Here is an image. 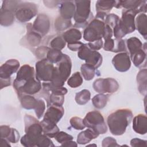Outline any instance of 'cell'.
Returning a JSON list of instances; mask_svg holds the SVG:
<instances>
[{"label": "cell", "instance_id": "6da1fadb", "mask_svg": "<svg viewBox=\"0 0 147 147\" xmlns=\"http://www.w3.org/2000/svg\"><path fill=\"white\" fill-rule=\"evenodd\" d=\"M133 113L129 109H120L112 112L107 117L109 130L114 136L123 134L133 119Z\"/></svg>", "mask_w": 147, "mask_h": 147}, {"label": "cell", "instance_id": "7a4b0ae2", "mask_svg": "<svg viewBox=\"0 0 147 147\" xmlns=\"http://www.w3.org/2000/svg\"><path fill=\"white\" fill-rule=\"evenodd\" d=\"M25 134L20 140L21 144L26 147L36 146L37 141L43 133L42 127L36 118L26 114L24 117Z\"/></svg>", "mask_w": 147, "mask_h": 147}, {"label": "cell", "instance_id": "3957f363", "mask_svg": "<svg viewBox=\"0 0 147 147\" xmlns=\"http://www.w3.org/2000/svg\"><path fill=\"white\" fill-rule=\"evenodd\" d=\"M138 13H140L138 10L123 9L121 18L113 29L115 38H122L126 34L131 33L135 30V17Z\"/></svg>", "mask_w": 147, "mask_h": 147}, {"label": "cell", "instance_id": "277c9868", "mask_svg": "<svg viewBox=\"0 0 147 147\" xmlns=\"http://www.w3.org/2000/svg\"><path fill=\"white\" fill-rule=\"evenodd\" d=\"M13 87L20 96L24 94L34 95L38 92L42 88L41 83L36 74L20 78H16L13 82Z\"/></svg>", "mask_w": 147, "mask_h": 147}, {"label": "cell", "instance_id": "5b68a950", "mask_svg": "<svg viewBox=\"0 0 147 147\" xmlns=\"http://www.w3.org/2000/svg\"><path fill=\"white\" fill-rule=\"evenodd\" d=\"M72 68V62L70 57L67 54H63L61 60L55 67L52 80L50 82L53 87H63L65 82L69 78Z\"/></svg>", "mask_w": 147, "mask_h": 147}, {"label": "cell", "instance_id": "8992f818", "mask_svg": "<svg viewBox=\"0 0 147 147\" xmlns=\"http://www.w3.org/2000/svg\"><path fill=\"white\" fill-rule=\"evenodd\" d=\"M75 13L74 16L76 28L86 27L88 21L92 18L93 14L91 11L90 1H75Z\"/></svg>", "mask_w": 147, "mask_h": 147}, {"label": "cell", "instance_id": "52a82bcc", "mask_svg": "<svg viewBox=\"0 0 147 147\" xmlns=\"http://www.w3.org/2000/svg\"><path fill=\"white\" fill-rule=\"evenodd\" d=\"M105 27V21L98 18H94L84 29L83 38L88 42H93L102 39Z\"/></svg>", "mask_w": 147, "mask_h": 147}, {"label": "cell", "instance_id": "ba28073f", "mask_svg": "<svg viewBox=\"0 0 147 147\" xmlns=\"http://www.w3.org/2000/svg\"><path fill=\"white\" fill-rule=\"evenodd\" d=\"M86 127L91 128L99 134H105L107 131V127L102 114L98 111L88 112L83 119Z\"/></svg>", "mask_w": 147, "mask_h": 147}, {"label": "cell", "instance_id": "9c48e42d", "mask_svg": "<svg viewBox=\"0 0 147 147\" xmlns=\"http://www.w3.org/2000/svg\"><path fill=\"white\" fill-rule=\"evenodd\" d=\"M78 56L84 60L86 64L93 66L95 69L99 67L102 63V56L98 51L91 50L87 44H84L78 51Z\"/></svg>", "mask_w": 147, "mask_h": 147}, {"label": "cell", "instance_id": "30bf717a", "mask_svg": "<svg viewBox=\"0 0 147 147\" xmlns=\"http://www.w3.org/2000/svg\"><path fill=\"white\" fill-rule=\"evenodd\" d=\"M37 7L34 3L21 2L15 11V17L19 21L26 22L29 21L37 15Z\"/></svg>", "mask_w": 147, "mask_h": 147}, {"label": "cell", "instance_id": "8fae6325", "mask_svg": "<svg viewBox=\"0 0 147 147\" xmlns=\"http://www.w3.org/2000/svg\"><path fill=\"white\" fill-rule=\"evenodd\" d=\"M54 65L46 58L41 59L36 63V76L40 81L49 82L51 81Z\"/></svg>", "mask_w": 147, "mask_h": 147}, {"label": "cell", "instance_id": "7c38bea8", "mask_svg": "<svg viewBox=\"0 0 147 147\" xmlns=\"http://www.w3.org/2000/svg\"><path fill=\"white\" fill-rule=\"evenodd\" d=\"M93 88L99 93L113 94L118 90L119 84L113 78H99L94 81Z\"/></svg>", "mask_w": 147, "mask_h": 147}, {"label": "cell", "instance_id": "4fadbf2b", "mask_svg": "<svg viewBox=\"0 0 147 147\" xmlns=\"http://www.w3.org/2000/svg\"><path fill=\"white\" fill-rule=\"evenodd\" d=\"M112 63L118 71L126 72L130 69L131 66L130 56L127 52L118 53L113 58Z\"/></svg>", "mask_w": 147, "mask_h": 147}, {"label": "cell", "instance_id": "5bb4252c", "mask_svg": "<svg viewBox=\"0 0 147 147\" xmlns=\"http://www.w3.org/2000/svg\"><path fill=\"white\" fill-rule=\"evenodd\" d=\"M50 28L49 17L45 14H39L32 25V29L42 36L48 33Z\"/></svg>", "mask_w": 147, "mask_h": 147}, {"label": "cell", "instance_id": "9a60e30c", "mask_svg": "<svg viewBox=\"0 0 147 147\" xmlns=\"http://www.w3.org/2000/svg\"><path fill=\"white\" fill-rule=\"evenodd\" d=\"M20 65V62L16 59L7 60L0 67V79H11V75L18 71Z\"/></svg>", "mask_w": 147, "mask_h": 147}, {"label": "cell", "instance_id": "2e32d148", "mask_svg": "<svg viewBox=\"0 0 147 147\" xmlns=\"http://www.w3.org/2000/svg\"><path fill=\"white\" fill-rule=\"evenodd\" d=\"M64 114V110L62 106L52 105L46 111L43 119L57 123L59 122Z\"/></svg>", "mask_w": 147, "mask_h": 147}, {"label": "cell", "instance_id": "e0dca14e", "mask_svg": "<svg viewBox=\"0 0 147 147\" xmlns=\"http://www.w3.org/2000/svg\"><path fill=\"white\" fill-rule=\"evenodd\" d=\"M59 9L61 17L65 20H71L75 13L74 1H64L61 2Z\"/></svg>", "mask_w": 147, "mask_h": 147}, {"label": "cell", "instance_id": "ac0fdd59", "mask_svg": "<svg viewBox=\"0 0 147 147\" xmlns=\"http://www.w3.org/2000/svg\"><path fill=\"white\" fill-rule=\"evenodd\" d=\"M133 129L135 132L141 135L147 131V117L144 114H138L133 118Z\"/></svg>", "mask_w": 147, "mask_h": 147}, {"label": "cell", "instance_id": "d6986e66", "mask_svg": "<svg viewBox=\"0 0 147 147\" xmlns=\"http://www.w3.org/2000/svg\"><path fill=\"white\" fill-rule=\"evenodd\" d=\"M146 3V1H134V0H127V1H117L115 6V8L119 9L121 7L124 8V9L129 10H138L139 12L140 8L143 4Z\"/></svg>", "mask_w": 147, "mask_h": 147}, {"label": "cell", "instance_id": "ffe728a7", "mask_svg": "<svg viewBox=\"0 0 147 147\" xmlns=\"http://www.w3.org/2000/svg\"><path fill=\"white\" fill-rule=\"evenodd\" d=\"M99 134L91 128L80 132L77 138V143L80 145H84L89 143L92 140L96 138Z\"/></svg>", "mask_w": 147, "mask_h": 147}, {"label": "cell", "instance_id": "44dd1931", "mask_svg": "<svg viewBox=\"0 0 147 147\" xmlns=\"http://www.w3.org/2000/svg\"><path fill=\"white\" fill-rule=\"evenodd\" d=\"M146 15L145 13H140L135 18V26L138 32L146 40L147 36Z\"/></svg>", "mask_w": 147, "mask_h": 147}, {"label": "cell", "instance_id": "7402d4cb", "mask_svg": "<svg viewBox=\"0 0 147 147\" xmlns=\"http://www.w3.org/2000/svg\"><path fill=\"white\" fill-rule=\"evenodd\" d=\"M40 123L42 127L43 134L49 138L55 137L59 132V129L56 125V123L44 119H42L40 122Z\"/></svg>", "mask_w": 147, "mask_h": 147}, {"label": "cell", "instance_id": "603a6c76", "mask_svg": "<svg viewBox=\"0 0 147 147\" xmlns=\"http://www.w3.org/2000/svg\"><path fill=\"white\" fill-rule=\"evenodd\" d=\"M134 65L137 67H146V49L144 48L136 52L130 56Z\"/></svg>", "mask_w": 147, "mask_h": 147}, {"label": "cell", "instance_id": "cb8c5ba5", "mask_svg": "<svg viewBox=\"0 0 147 147\" xmlns=\"http://www.w3.org/2000/svg\"><path fill=\"white\" fill-rule=\"evenodd\" d=\"M137 82L139 92L142 94H146V82H147V70L146 68L141 69L137 75Z\"/></svg>", "mask_w": 147, "mask_h": 147}, {"label": "cell", "instance_id": "d4e9b609", "mask_svg": "<svg viewBox=\"0 0 147 147\" xmlns=\"http://www.w3.org/2000/svg\"><path fill=\"white\" fill-rule=\"evenodd\" d=\"M26 27V39L29 44L32 47L38 46L41 41L42 36L32 29V25H31V27H29V25H28Z\"/></svg>", "mask_w": 147, "mask_h": 147}, {"label": "cell", "instance_id": "484cf974", "mask_svg": "<svg viewBox=\"0 0 147 147\" xmlns=\"http://www.w3.org/2000/svg\"><path fill=\"white\" fill-rule=\"evenodd\" d=\"M63 38L67 43H71L79 41L82 37V33L77 28H74L67 30L62 34Z\"/></svg>", "mask_w": 147, "mask_h": 147}, {"label": "cell", "instance_id": "4316f807", "mask_svg": "<svg viewBox=\"0 0 147 147\" xmlns=\"http://www.w3.org/2000/svg\"><path fill=\"white\" fill-rule=\"evenodd\" d=\"M18 98L22 107L27 110L34 109L38 103V99H36L32 95L24 94Z\"/></svg>", "mask_w": 147, "mask_h": 147}, {"label": "cell", "instance_id": "83f0119b", "mask_svg": "<svg viewBox=\"0 0 147 147\" xmlns=\"http://www.w3.org/2000/svg\"><path fill=\"white\" fill-rule=\"evenodd\" d=\"M15 12L1 8L0 23L1 25L7 26L11 25L14 21Z\"/></svg>", "mask_w": 147, "mask_h": 147}, {"label": "cell", "instance_id": "f1b7e54d", "mask_svg": "<svg viewBox=\"0 0 147 147\" xmlns=\"http://www.w3.org/2000/svg\"><path fill=\"white\" fill-rule=\"evenodd\" d=\"M117 1H97L96 2V11L102 12L106 14L115 7Z\"/></svg>", "mask_w": 147, "mask_h": 147}, {"label": "cell", "instance_id": "f546056e", "mask_svg": "<svg viewBox=\"0 0 147 147\" xmlns=\"http://www.w3.org/2000/svg\"><path fill=\"white\" fill-rule=\"evenodd\" d=\"M126 46L130 55H132L136 52L143 48V45L141 40L136 37H132L127 40Z\"/></svg>", "mask_w": 147, "mask_h": 147}, {"label": "cell", "instance_id": "4dcf8cb0", "mask_svg": "<svg viewBox=\"0 0 147 147\" xmlns=\"http://www.w3.org/2000/svg\"><path fill=\"white\" fill-rule=\"evenodd\" d=\"M109 95L99 93L95 95L92 99V103L96 109H102L105 107L107 103Z\"/></svg>", "mask_w": 147, "mask_h": 147}, {"label": "cell", "instance_id": "1f68e13d", "mask_svg": "<svg viewBox=\"0 0 147 147\" xmlns=\"http://www.w3.org/2000/svg\"><path fill=\"white\" fill-rule=\"evenodd\" d=\"M95 68L88 64H83L82 65L80 71L82 75L86 80H92L95 74Z\"/></svg>", "mask_w": 147, "mask_h": 147}, {"label": "cell", "instance_id": "d6a6232c", "mask_svg": "<svg viewBox=\"0 0 147 147\" xmlns=\"http://www.w3.org/2000/svg\"><path fill=\"white\" fill-rule=\"evenodd\" d=\"M63 54L64 53H63L60 50L50 48L47 53L46 59L53 64H57L61 60Z\"/></svg>", "mask_w": 147, "mask_h": 147}, {"label": "cell", "instance_id": "836d02e7", "mask_svg": "<svg viewBox=\"0 0 147 147\" xmlns=\"http://www.w3.org/2000/svg\"><path fill=\"white\" fill-rule=\"evenodd\" d=\"M91 98V93L89 90L84 89L76 94L75 101L79 105H84L88 103Z\"/></svg>", "mask_w": 147, "mask_h": 147}, {"label": "cell", "instance_id": "e575fe53", "mask_svg": "<svg viewBox=\"0 0 147 147\" xmlns=\"http://www.w3.org/2000/svg\"><path fill=\"white\" fill-rule=\"evenodd\" d=\"M83 83V78L79 72H76L68 78L67 84L71 88H76L81 86Z\"/></svg>", "mask_w": 147, "mask_h": 147}, {"label": "cell", "instance_id": "d590c367", "mask_svg": "<svg viewBox=\"0 0 147 147\" xmlns=\"http://www.w3.org/2000/svg\"><path fill=\"white\" fill-rule=\"evenodd\" d=\"M72 25L71 20H65L58 17L55 21V27L57 30L62 31L67 29Z\"/></svg>", "mask_w": 147, "mask_h": 147}, {"label": "cell", "instance_id": "8d00e7d4", "mask_svg": "<svg viewBox=\"0 0 147 147\" xmlns=\"http://www.w3.org/2000/svg\"><path fill=\"white\" fill-rule=\"evenodd\" d=\"M64 95H55L51 93L48 95L47 99V106L49 107L52 105L62 106L64 101Z\"/></svg>", "mask_w": 147, "mask_h": 147}, {"label": "cell", "instance_id": "74e56055", "mask_svg": "<svg viewBox=\"0 0 147 147\" xmlns=\"http://www.w3.org/2000/svg\"><path fill=\"white\" fill-rule=\"evenodd\" d=\"M49 45L51 48L61 51L65 47L66 45V41L64 40L62 36H58L53 38L51 41Z\"/></svg>", "mask_w": 147, "mask_h": 147}, {"label": "cell", "instance_id": "f35d334b", "mask_svg": "<svg viewBox=\"0 0 147 147\" xmlns=\"http://www.w3.org/2000/svg\"><path fill=\"white\" fill-rule=\"evenodd\" d=\"M54 146L52 141L49 137L44 134L40 136L36 144V146L39 147H51Z\"/></svg>", "mask_w": 147, "mask_h": 147}, {"label": "cell", "instance_id": "ab89813d", "mask_svg": "<svg viewBox=\"0 0 147 147\" xmlns=\"http://www.w3.org/2000/svg\"><path fill=\"white\" fill-rule=\"evenodd\" d=\"M71 126L76 130H83L86 127L83 122V119L80 117H73L69 121Z\"/></svg>", "mask_w": 147, "mask_h": 147}, {"label": "cell", "instance_id": "60d3db41", "mask_svg": "<svg viewBox=\"0 0 147 147\" xmlns=\"http://www.w3.org/2000/svg\"><path fill=\"white\" fill-rule=\"evenodd\" d=\"M55 140L59 144H64L68 141L73 140V137L64 131H59L55 137Z\"/></svg>", "mask_w": 147, "mask_h": 147}, {"label": "cell", "instance_id": "b9f144b4", "mask_svg": "<svg viewBox=\"0 0 147 147\" xmlns=\"http://www.w3.org/2000/svg\"><path fill=\"white\" fill-rule=\"evenodd\" d=\"M126 47L125 41L122 38L114 40V48L113 52H126Z\"/></svg>", "mask_w": 147, "mask_h": 147}, {"label": "cell", "instance_id": "7bdbcfd3", "mask_svg": "<svg viewBox=\"0 0 147 147\" xmlns=\"http://www.w3.org/2000/svg\"><path fill=\"white\" fill-rule=\"evenodd\" d=\"M119 19V17L114 13L109 14L106 17L105 23V24L109 25L111 28H113L118 22Z\"/></svg>", "mask_w": 147, "mask_h": 147}, {"label": "cell", "instance_id": "ee69618b", "mask_svg": "<svg viewBox=\"0 0 147 147\" xmlns=\"http://www.w3.org/2000/svg\"><path fill=\"white\" fill-rule=\"evenodd\" d=\"M37 118L40 119L44 115L45 110V103L42 99H38V103L34 109Z\"/></svg>", "mask_w": 147, "mask_h": 147}, {"label": "cell", "instance_id": "f6af8a7d", "mask_svg": "<svg viewBox=\"0 0 147 147\" xmlns=\"http://www.w3.org/2000/svg\"><path fill=\"white\" fill-rule=\"evenodd\" d=\"M20 138V136L19 132L16 129L11 128V132L6 140H7L9 142L16 144L19 141Z\"/></svg>", "mask_w": 147, "mask_h": 147}, {"label": "cell", "instance_id": "bcb514c9", "mask_svg": "<svg viewBox=\"0 0 147 147\" xmlns=\"http://www.w3.org/2000/svg\"><path fill=\"white\" fill-rule=\"evenodd\" d=\"M50 48L45 46H41L40 47H38L36 50V55L37 57V58L40 59H45L47 53L48 51L49 50Z\"/></svg>", "mask_w": 147, "mask_h": 147}, {"label": "cell", "instance_id": "7dc6e473", "mask_svg": "<svg viewBox=\"0 0 147 147\" xmlns=\"http://www.w3.org/2000/svg\"><path fill=\"white\" fill-rule=\"evenodd\" d=\"M102 146L103 147H109V146H119L115 139L111 137H107L104 138L102 142Z\"/></svg>", "mask_w": 147, "mask_h": 147}, {"label": "cell", "instance_id": "c3c4849f", "mask_svg": "<svg viewBox=\"0 0 147 147\" xmlns=\"http://www.w3.org/2000/svg\"><path fill=\"white\" fill-rule=\"evenodd\" d=\"M87 45L91 50L97 51L103 47V41L102 39H100L93 42H88Z\"/></svg>", "mask_w": 147, "mask_h": 147}, {"label": "cell", "instance_id": "681fc988", "mask_svg": "<svg viewBox=\"0 0 147 147\" xmlns=\"http://www.w3.org/2000/svg\"><path fill=\"white\" fill-rule=\"evenodd\" d=\"M11 130V128L7 125H1L0 127V133L1 138H7V137L10 134Z\"/></svg>", "mask_w": 147, "mask_h": 147}, {"label": "cell", "instance_id": "f907efd6", "mask_svg": "<svg viewBox=\"0 0 147 147\" xmlns=\"http://www.w3.org/2000/svg\"><path fill=\"white\" fill-rule=\"evenodd\" d=\"M105 41V44L103 45V49L106 51L113 52L114 48V40L111 38Z\"/></svg>", "mask_w": 147, "mask_h": 147}, {"label": "cell", "instance_id": "816d5d0a", "mask_svg": "<svg viewBox=\"0 0 147 147\" xmlns=\"http://www.w3.org/2000/svg\"><path fill=\"white\" fill-rule=\"evenodd\" d=\"M146 140L135 138L130 141V145L131 146H146Z\"/></svg>", "mask_w": 147, "mask_h": 147}, {"label": "cell", "instance_id": "f5cc1de1", "mask_svg": "<svg viewBox=\"0 0 147 147\" xmlns=\"http://www.w3.org/2000/svg\"><path fill=\"white\" fill-rule=\"evenodd\" d=\"M84 44L79 41L67 44L68 48L72 51H78Z\"/></svg>", "mask_w": 147, "mask_h": 147}, {"label": "cell", "instance_id": "db71d44e", "mask_svg": "<svg viewBox=\"0 0 147 147\" xmlns=\"http://www.w3.org/2000/svg\"><path fill=\"white\" fill-rule=\"evenodd\" d=\"M113 35V29L108 25L105 24V27L104 29V32H103V37L105 40L111 38Z\"/></svg>", "mask_w": 147, "mask_h": 147}, {"label": "cell", "instance_id": "11a10c76", "mask_svg": "<svg viewBox=\"0 0 147 147\" xmlns=\"http://www.w3.org/2000/svg\"><path fill=\"white\" fill-rule=\"evenodd\" d=\"M0 81H1V89H2L5 87H7L10 85L11 79H0Z\"/></svg>", "mask_w": 147, "mask_h": 147}, {"label": "cell", "instance_id": "9f6ffc18", "mask_svg": "<svg viewBox=\"0 0 147 147\" xmlns=\"http://www.w3.org/2000/svg\"><path fill=\"white\" fill-rule=\"evenodd\" d=\"M77 144L75 141H72V140L68 141L61 144V146H77Z\"/></svg>", "mask_w": 147, "mask_h": 147}, {"label": "cell", "instance_id": "6f0895ef", "mask_svg": "<svg viewBox=\"0 0 147 147\" xmlns=\"http://www.w3.org/2000/svg\"><path fill=\"white\" fill-rule=\"evenodd\" d=\"M1 146H10V144H9V142L5 139V138H1Z\"/></svg>", "mask_w": 147, "mask_h": 147}, {"label": "cell", "instance_id": "680465c9", "mask_svg": "<svg viewBox=\"0 0 147 147\" xmlns=\"http://www.w3.org/2000/svg\"><path fill=\"white\" fill-rule=\"evenodd\" d=\"M87 146H96V145H94V144H92V145H87Z\"/></svg>", "mask_w": 147, "mask_h": 147}]
</instances>
